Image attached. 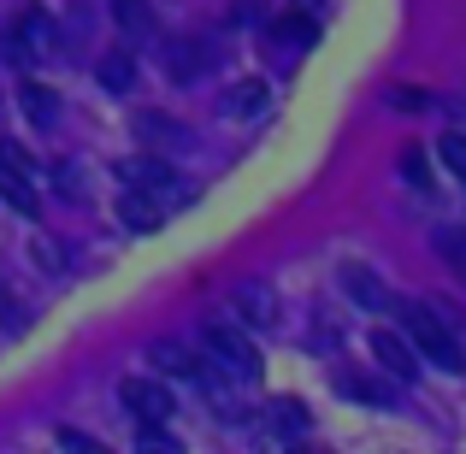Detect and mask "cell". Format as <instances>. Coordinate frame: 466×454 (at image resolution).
Instances as JSON below:
<instances>
[{"instance_id": "obj_1", "label": "cell", "mask_w": 466, "mask_h": 454, "mask_svg": "<svg viewBox=\"0 0 466 454\" xmlns=\"http://www.w3.org/2000/svg\"><path fill=\"white\" fill-rule=\"evenodd\" d=\"M401 337L413 342V354H425L431 366H443V372H461L466 354H461V337L449 330V318L437 313V301H401Z\"/></svg>"}, {"instance_id": "obj_2", "label": "cell", "mask_w": 466, "mask_h": 454, "mask_svg": "<svg viewBox=\"0 0 466 454\" xmlns=\"http://www.w3.org/2000/svg\"><path fill=\"white\" fill-rule=\"evenodd\" d=\"M201 348H207V366H218L230 384H254V378H260V354H254V342L242 337L230 318H207Z\"/></svg>"}, {"instance_id": "obj_3", "label": "cell", "mask_w": 466, "mask_h": 454, "mask_svg": "<svg viewBox=\"0 0 466 454\" xmlns=\"http://www.w3.org/2000/svg\"><path fill=\"white\" fill-rule=\"evenodd\" d=\"M125 183L130 189H142V195H154V201H195V183H183L177 171L166 166V159H154V154H137V159H125Z\"/></svg>"}, {"instance_id": "obj_4", "label": "cell", "mask_w": 466, "mask_h": 454, "mask_svg": "<svg viewBox=\"0 0 466 454\" xmlns=\"http://www.w3.org/2000/svg\"><path fill=\"white\" fill-rule=\"evenodd\" d=\"M118 401H125V413L142 425V431H159V425L171 419V396L148 378H125V389H118Z\"/></svg>"}, {"instance_id": "obj_5", "label": "cell", "mask_w": 466, "mask_h": 454, "mask_svg": "<svg viewBox=\"0 0 466 454\" xmlns=\"http://www.w3.org/2000/svg\"><path fill=\"white\" fill-rule=\"evenodd\" d=\"M154 366L166 378H177V384H207V354H189L183 342H154Z\"/></svg>"}, {"instance_id": "obj_6", "label": "cell", "mask_w": 466, "mask_h": 454, "mask_svg": "<svg viewBox=\"0 0 466 454\" xmlns=\"http://www.w3.org/2000/svg\"><path fill=\"white\" fill-rule=\"evenodd\" d=\"M166 66H171V83H195L207 66H213V47L183 35V42H166Z\"/></svg>"}, {"instance_id": "obj_7", "label": "cell", "mask_w": 466, "mask_h": 454, "mask_svg": "<svg viewBox=\"0 0 466 454\" xmlns=\"http://www.w3.org/2000/svg\"><path fill=\"white\" fill-rule=\"evenodd\" d=\"M413 342L408 337H396V330H372V354H378V366H384L390 378H413Z\"/></svg>"}, {"instance_id": "obj_8", "label": "cell", "mask_w": 466, "mask_h": 454, "mask_svg": "<svg viewBox=\"0 0 466 454\" xmlns=\"http://www.w3.org/2000/svg\"><path fill=\"white\" fill-rule=\"evenodd\" d=\"M0 201H6L12 213H35V171L0 166Z\"/></svg>"}, {"instance_id": "obj_9", "label": "cell", "mask_w": 466, "mask_h": 454, "mask_svg": "<svg viewBox=\"0 0 466 454\" xmlns=\"http://www.w3.org/2000/svg\"><path fill=\"white\" fill-rule=\"evenodd\" d=\"M342 289H349V296L360 301L366 313H384V307H390V289L378 284L372 272H360V266H342Z\"/></svg>"}, {"instance_id": "obj_10", "label": "cell", "mask_w": 466, "mask_h": 454, "mask_svg": "<svg viewBox=\"0 0 466 454\" xmlns=\"http://www.w3.org/2000/svg\"><path fill=\"white\" fill-rule=\"evenodd\" d=\"M12 42H18V54H54V42H59V35H54V18H42V12H24Z\"/></svg>"}, {"instance_id": "obj_11", "label": "cell", "mask_w": 466, "mask_h": 454, "mask_svg": "<svg viewBox=\"0 0 466 454\" xmlns=\"http://www.w3.org/2000/svg\"><path fill=\"white\" fill-rule=\"evenodd\" d=\"M118 225L125 230H159V201L142 189H130L125 201H118Z\"/></svg>"}, {"instance_id": "obj_12", "label": "cell", "mask_w": 466, "mask_h": 454, "mask_svg": "<svg viewBox=\"0 0 466 454\" xmlns=\"http://www.w3.org/2000/svg\"><path fill=\"white\" fill-rule=\"evenodd\" d=\"M113 18H118V30H125L130 42H148V35H154V12H148V0H113Z\"/></svg>"}, {"instance_id": "obj_13", "label": "cell", "mask_w": 466, "mask_h": 454, "mask_svg": "<svg viewBox=\"0 0 466 454\" xmlns=\"http://www.w3.org/2000/svg\"><path fill=\"white\" fill-rule=\"evenodd\" d=\"M313 35H319V24L308 18V12H284V18L272 24V42L278 47H308Z\"/></svg>"}, {"instance_id": "obj_14", "label": "cell", "mask_w": 466, "mask_h": 454, "mask_svg": "<svg viewBox=\"0 0 466 454\" xmlns=\"http://www.w3.org/2000/svg\"><path fill=\"white\" fill-rule=\"evenodd\" d=\"M18 101H24V113H30L35 125H54V118H59V95L47 89V83H24Z\"/></svg>"}, {"instance_id": "obj_15", "label": "cell", "mask_w": 466, "mask_h": 454, "mask_svg": "<svg viewBox=\"0 0 466 454\" xmlns=\"http://www.w3.org/2000/svg\"><path fill=\"white\" fill-rule=\"evenodd\" d=\"M237 301H242V318H248V325H272L278 318V307H272V296H266L260 284H242Z\"/></svg>"}, {"instance_id": "obj_16", "label": "cell", "mask_w": 466, "mask_h": 454, "mask_svg": "<svg viewBox=\"0 0 466 454\" xmlns=\"http://www.w3.org/2000/svg\"><path fill=\"white\" fill-rule=\"evenodd\" d=\"M266 106V89L260 83H242V89H225V113H237V118H254Z\"/></svg>"}, {"instance_id": "obj_17", "label": "cell", "mask_w": 466, "mask_h": 454, "mask_svg": "<svg viewBox=\"0 0 466 454\" xmlns=\"http://www.w3.org/2000/svg\"><path fill=\"white\" fill-rule=\"evenodd\" d=\"M137 136H142V142H166V148H177L183 130L166 125V113H142V118H137Z\"/></svg>"}, {"instance_id": "obj_18", "label": "cell", "mask_w": 466, "mask_h": 454, "mask_svg": "<svg viewBox=\"0 0 466 454\" xmlns=\"http://www.w3.org/2000/svg\"><path fill=\"white\" fill-rule=\"evenodd\" d=\"M101 83L106 89H130V83H137V59L130 54H106L101 59Z\"/></svg>"}, {"instance_id": "obj_19", "label": "cell", "mask_w": 466, "mask_h": 454, "mask_svg": "<svg viewBox=\"0 0 466 454\" xmlns=\"http://www.w3.org/2000/svg\"><path fill=\"white\" fill-rule=\"evenodd\" d=\"M337 384L349 389L354 401H366V408H390V389H384V384H372V378H349V372H342Z\"/></svg>"}, {"instance_id": "obj_20", "label": "cell", "mask_w": 466, "mask_h": 454, "mask_svg": "<svg viewBox=\"0 0 466 454\" xmlns=\"http://www.w3.org/2000/svg\"><path fill=\"white\" fill-rule=\"evenodd\" d=\"M272 431L278 437H301L308 431V413H301L296 401H272Z\"/></svg>"}, {"instance_id": "obj_21", "label": "cell", "mask_w": 466, "mask_h": 454, "mask_svg": "<svg viewBox=\"0 0 466 454\" xmlns=\"http://www.w3.org/2000/svg\"><path fill=\"white\" fill-rule=\"evenodd\" d=\"M437 154H443V166H449V171H455V177L466 183V136H461V130H449V136L437 142Z\"/></svg>"}, {"instance_id": "obj_22", "label": "cell", "mask_w": 466, "mask_h": 454, "mask_svg": "<svg viewBox=\"0 0 466 454\" xmlns=\"http://www.w3.org/2000/svg\"><path fill=\"white\" fill-rule=\"evenodd\" d=\"M437 248H443V260L466 277V230H443V237H437Z\"/></svg>"}, {"instance_id": "obj_23", "label": "cell", "mask_w": 466, "mask_h": 454, "mask_svg": "<svg viewBox=\"0 0 466 454\" xmlns=\"http://www.w3.org/2000/svg\"><path fill=\"white\" fill-rule=\"evenodd\" d=\"M401 171H408V177L420 183V189H431V171H425V154H420V148H408V154H401Z\"/></svg>"}, {"instance_id": "obj_24", "label": "cell", "mask_w": 466, "mask_h": 454, "mask_svg": "<svg viewBox=\"0 0 466 454\" xmlns=\"http://www.w3.org/2000/svg\"><path fill=\"white\" fill-rule=\"evenodd\" d=\"M59 443L77 449V454H101V443H95V437H83V431H59Z\"/></svg>"}, {"instance_id": "obj_25", "label": "cell", "mask_w": 466, "mask_h": 454, "mask_svg": "<svg viewBox=\"0 0 466 454\" xmlns=\"http://www.w3.org/2000/svg\"><path fill=\"white\" fill-rule=\"evenodd\" d=\"M390 101H396V106H425V95H420V89H396Z\"/></svg>"}]
</instances>
